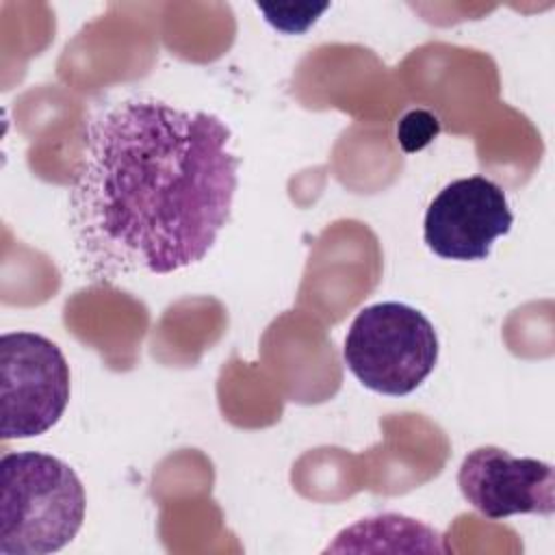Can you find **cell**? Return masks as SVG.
Masks as SVG:
<instances>
[{
    "label": "cell",
    "mask_w": 555,
    "mask_h": 555,
    "mask_svg": "<svg viewBox=\"0 0 555 555\" xmlns=\"http://www.w3.org/2000/svg\"><path fill=\"white\" fill-rule=\"evenodd\" d=\"M230 143L217 115L150 95L91 117L69 189V225L87 273L113 282L204 260L238 186Z\"/></svg>",
    "instance_id": "1"
},
{
    "label": "cell",
    "mask_w": 555,
    "mask_h": 555,
    "mask_svg": "<svg viewBox=\"0 0 555 555\" xmlns=\"http://www.w3.org/2000/svg\"><path fill=\"white\" fill-rule=\"evenodd\" d=\"M87 494L76 470L48 453L0 457V555H48L80 531Z\"/></svg>",
    "instance_id": "2"
},
{
    "label": "cell",
    "mask_w": 555,
    "mask_h": 555,
    "mask_svg": "<svg viewBox=\"0 0 555 555\" xmlns=\"http://www.w3.org/2000/svg\"><path fill=\"white\" fill-rule=\"evenodd\" d=\"M438 334L416 308L379 301L356 314L343 345L353 377L369 390L403 397L414 392L438 362Z\"/></svg>",
    "instance_id": "3"
},
{
    "label": "cell",
    "mask_w": 555,
    "mask_h": 555,
    "mask_svg": "<svg viewBox=\"0 0 555 555\" xmlns=\"http://www.w3.org/2000/svg\"><path fill=\"white\" fill-rule=\"evenodd\" d=\"M72 392L69 364L56 343L37 332L0 336V434L22 440L52 429Z\"/></svg>",
    "instance_id": "4"
},
{
    "label": "cell",
    "mask_w": 555,
    "mask_h": 555,
    "mask_svg": "<svg viewBox=\"0 0 555 555\" xmlns=\"http://www.w3.org/2000/svg\"><path fill=\"white\" fill-rule=\"evenodd\" d=\"M505 191L486 176L449 182L427 206L425 245L447 260H483L492 243L512 230Z\"/></svg>",
    "instance_id": "5"
},
{
    "label": "cell",
    "mask_w": 555,
    "mask_h": 555,
    "mask_svg": "<svg viewBox=\"0 0 555 555\" xmlns=\"http://www.w3.org/2000/svg\"><path fill=\"white\" fill-rule=\"evenodd\" d=\"M462 496L486 518L555 512V470L535 457H516L501 447L473 449L457 470Z\"/></svg>",
    "instance_id": "6"
},
{
    "label": "cell",
    "mask_w": 555,
    "mask_h": 555,
    "mask_svg": "<svg viewBox=\"0 0 555 555\" xmlns=\"http://www.w3.org/2000/svg\"><path fill=\"white\" fill-rule=\"evenodd\" d=\"M440 132V121L436 115H431L429 111L416 108L410 111L397 128V137H399V145L405 152H416L425 145H429Z\"/></svg>",
    "instance_id": "7"
}]
</instances>
